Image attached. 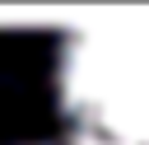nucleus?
<instances>
[{"label": "nucleus", "instance_id": "nucleus-1", "mask_svg": "<svg viewBox=\"0 0 149 145\" xmlns=\"http://www.w3.org/2000/svg\"><path fill=\"white\" fill-rule=\"evenodd\" d=\"M51 94L79 140L149 145V28L65 33L51 61Z\"/></svg>", "mask_w": 149, "mask_h": 145}, {"label": "nucleus", "instance_id": "nucleus-2", "mask_svg": "<svg viewBox=\"0 0 149 145\" xmlns=\"http://www.w3.org/2000/svg\"><path fill=\"white\" fill-rule=\"evenodd\" d=\"M28 145H93V140H79V136H70V140H28Z\"/></svg>", "mask_w": 149, "mask_h": 145}]
</instances>
